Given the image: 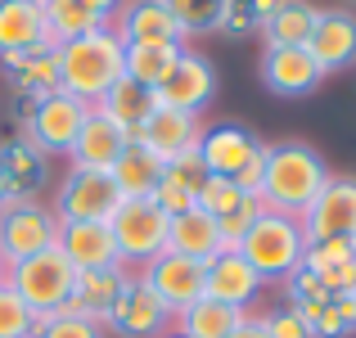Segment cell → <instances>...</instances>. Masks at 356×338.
<instances>
[{"label": "cell", "mask_w": 356, "mask_h": 338, "mask_svg": "<svg viewBox=\"0 0 356 338\" xmlns=\"http://www.w3.org/2000/svg\"><path fill=\"white\" fill-rule=\"evenodd\" d=\"M54 63H59V90L99 104L127 77V45L113 32V23H99L77 41L54 45Z\"/></svg>", "instance_id": "obj_1"}, {"label": "cell", "mask_w": 356, "mask_h": 338, "mask_svg": "<svg viewBox=\"0 0 356 338\" xmlns=\"http://www.w3.org/2000/svg\"><path fill=\"white\" fill-rule=\"evenodd\" d=\"M330 167L307 140H280L266 145V176H261V208L284 212V217H302L312 199L325 190Z\"/></svg>", "instance_id": "obj_2"}, {"label": "cell", "mask_w": 356, "mask_h": 338, "mask_svg": "<svg viewBox=\"0 0 356 338\" xmlns=\"http://www.w3.org/2000/svg\"><path fill=\"white\" fill-rule=\"evenodd\" d=\"M239 252L261 280H289L302 266V252H307L302 221L284 217V212H261V217L252 221V230H248V239H243Z\"/></svg>", "instance_id": "obj_3"}, {"label": "cell", "mask_w": 356, "mask_h": 338, "mask_svg": "<svg viewBox=\"0 0 356 338\" xmlns=\"http://www.w3.org/2000/svg\"><path fill=\"white\" fill-rule=\"evenodd\" d=\"M108 230H113L122 266H140V271H145L154 257H163V252H167L172 217H167L154 199H122L118 212L108 217Z\"/></svg>", "instance_id": "obj_4"}, {"label": "cell", "mask_w": 356, "mask_h": 338, "mask_svg": "<svg viewBox=\"0 0 356 338\" xmlns=\"http://www.w3.org/2000/svg\"><path fill=\"white\" fill-rule=\"evenodd\" d=\"M5 284L14 289L36 316H59L63 303H68V293H72V284H77V271H72V261L63 257L59 248H45L27 261H14Z\"/></svg>", "instance_id": "obj_5"}, {"label": "cell", "mask_w": 356, "mask_h": 338, "mask_svg": "<svg viewBox=\"0 0 356 338\" xmlns=\"http://www.w3.org/2000/svg\"><path fill=\"white\" fill-rule=\"evenodd\" d=\"M54 243H59V217H54V208H45L36 199H9L5 203V212H0V252H5L9 266L54 248Z\"/></svg>", "instance_id": "obj_6"}, {"label": "cell", "mask_w": 356, "mask_h": 338, "mask_svg": "<svg viewBox=\"0 0 356 338\" xmlns=\"http://www.w3.org/2000/svg\"><path fill=\"white\" fill-rule=\"evenodd\" d=\"M122 194L108 172H90V167H68L59 194H54V217L59 221H108L118 212Z\"/></svg>", "instance_id": "obj_7"}, {"label": "cell", "mask_w": 356, "mask_h": 338, "mask_svg": "<svg viewBox=\"0 0 356 338\" xmlns=\"http://www.w3.org/2000/svg\"><path fill=\"white\" fill-rule=\"evenodd\" d=\"M90 104L77 95H68V90H54V95H45L41 104H32V118H27L23 136L32 140L41 154H72V140H77L81 122H86Z\"/></svg>", "instance_id": "obj_8"}, {"label": "cell", "mask_w": 356, "mask_h": 338, "mask_svg": "<svg viewBox=\"0 0 356 338\" xmlns=\"http://www.w3.org/2000/svg\"><path fill=\"white\" fill-rule=\"evenodd\" d=\"M172 325H176V316L167 312L163 298H158L140 275H131L127 284H122L113 312H108V330L122 334V338H163Z\"/></svg>", "instance_id": "obj_9"}, {"label": "cell", "mask_w": 356, "mask_h": 338, "mask_svg": "<svg viewBox=\"0 0 356 338\" xmlns=\"http://www.w3.org/2000/svg\"><path fill=\"white\" fill-rule=\"evenodd\" d=\"M140 280L163 298V307L172 316H181L185 307H194L203 293H208V266L181 257V252H163V257H154L145 271H140Z\"/></svg>", "instance_id": "obj_10"}, {"label": "cell", "mask_w": 356, "mask_h": 338, "mask_svg": "<svg viewBox=\"0 0 356 338\" xmlns=\"http://www.w3.org/2000/svg\"><path fill=\"white\" fill-rule=\"evenodd\" d=\"M298 221L307 239H356V176H330Z\"/></svg>", "instance_id": "obj_11"}, {"label": "cell", "mask_w": 356, "mask_h": 338, "mask_svg": "<svg viewBox=\"0 0 356 338\" xmlns=\"http://www.w3.org/2000/svg\"><path fill=\"white\" fill-rule=\"evenodd\" d=\"M212 95H217V68H212L199 50H185L181 59L172 63V72H167V77L154 86V104L194 113V118L208 108Z\"/></svg>", "instance_id": "obj_12"}, {"label": "cell", "mask_w": 356, "mask_h": 338, "mask_svg": "<svg viewBox=\"0 0 356 338\" xmlns=\"http://www.w3.org/2000/svg\"><path fill=\"white\" fill-rule=\"evenodd\" d=\"M261 86L280 99H302L321 86V63L312 59L307 45H266L261 50Z\"/></svg>", "instance_id": "obj_13"}, {"label": "cell", "mask_w": 356, "mask_h": 338, "mask_svg": "<svg viewBox=\"0 0 356 338\" xmlns=\"http://www.w3.org/2000/svg\"><path fill=\"white\" fill-rule=\"evenodd\" d=\"M203 136V122L194 118V113H181V108H167V104H154L149 108V118L140 122L136 131H131V145L149 149V154L158 158V163H172L176 154H185V149H194Z\"/></svg>", "instance_id": "obj_14"}, {"label": "cell", "mask_w": 356, "mask_h": 338, "mask_svg": "<svg viewBox=\"0 0 356 338\" xmlns=\"http://www.w3.org/2000/svg\"><path fill=\"white\" fill-rule=\"evenodd\" d=\"M113 32L122 45H185V27L167 9V0H122Z\"/></svg>", "instance_id": "obj_15"}, {"label": "cell", "mask_w": 356, "mask_h": 338, "mask_svg": "<svg viewBox=\"0 0 356 338\" xmlns=\"http://www.w3.org/2000/svg\"><path fill=\"white\" fill-rule=\"evenodd\" d=\"M127 145H131V136L118 127L113 118H108L99 104H90L86 113V122H81V131H77V140H72V167H90V172H113V163L122 154H127Z\"/></svg>", "instance_id": "obj_16"}, {"label": "cell", "mask_w": 356, "mask_h": 338, "mask_svg": "<svg viewBox=\"0 0 356 338\" xmlns=\"http://www.w3.org/2000/svg\"><path fill=\"white\" fill-rule=\"evenodd\" d=\"M131 280L127 266H104V271H77V284H72L68 303H63V316H81V321L99 325L104 330L108 325V312H113L122 284Z\"/></svg>", "instance_id": "obj_17"}, {"label": "cell", "mask_w": 356, "mask_h": 338, "mask_svg": "<svg viewBox=\"0 0 356 338\" xmlns=\"http://www.w3.org/2000/svg\"><path fill=\"white\" fill-rule=\"evenodd\" d=\"M54 248H59L63 257L72 261V271L122 266L108 221H59V243H54Z\"/></svg>", "instance_id": "obj_18"}, {"label": "cell", "mask_w": 356, "mask_h": 338, "mask_svg": "<svg viewBox=\"0 0 356 338\" xmlns=\"http://www.w3.org/2000/svg\"><path fill=\"white\" fill-rule=\"evenodd\" d=\"M307 50H312V59L321 63V72L352 68L356 63V14L352 9H321Z\"/></svg>", "instance_id": "obj_19"}, {"label": "cell", "mask_w": 356, "mask_h": 338, "mask_svg": "<svg viewBox=\"0 0 356 338\" xmlns=\"http://www.w3.org/2000/svg\"><path fill=\"white\" fill-rule=\"evenodd\" d=\"M257 145L261 140L252 136L243 122H212L199 136V158H203V167H208V176H235Z\"/></svg>", "instance_id": "obj_20"}, {"label": "cell", "mask_w": 356, "mask_h": 338, "mask_svg": "<svg viewBox=\"0 0 356 338\" xmlns=\"http://www.w3.org/2000/svg\"><path fill=\"white\" fill-rule=\"evenodd\" d=\"M0 181H5L9 199H36V190L50 181V154H41L27 136L5 140L0 145Z\"/></svg>", "instance_id": "obj_21"}, {"label": "cell", "mask_w": 356, "mask_h": 338, "mask_svg": "<svg viewBox=\"0 0 356 338\" xmlns=\"http://www.w3.org/2000/svg\"><path fill=\"white\" fill-rule=\"evenodd\" d=\"M302 266L321 280L330 298L356 293V243L352 239H307Z\"/></svg>", "instance_id": "obj_22"}, {"label": "cell", "mask_w": 356, "mask_h": 338, "mask_svg": "<svg viewBox=\"0 0 356 338\" xmlns=\"http://www.w3.org/2000/svg\"><path fill=\"white\" fill-rule=\"evenodd\" d=\"M32 50H54L45 36L41 0H0V59Z\"/></svg>", "instance_id": "obj_23"}, {"label": "cell", "mask_w": 356, "mask_h": 338, "mask_svg": "<svg viewBox=\"0 0 356 338\" xmlns=\"http://www.w3.org/2000/svg\"><path fill=\"white\" fill-rule=\"evenodd\" d=\"M261 284H266V280L243 261V252H217V257L208 261V298H217V303H226V307L248 312V303H257Z\"/></svg>", "instance_id": "obj_24"}, {"label": "cell", "mask_w": 356, "mask_h": 338, "mask_svg": "<svg viewBox=\"0 0 356 338\" xmlns=\"http://www.w3.org/2000/svg\"><path fill=\"white\" fill-rule=\"evenodd\" d=\"M5 72L14 81V95L27 99V104H41L45 95L59 90V63H54V50H32V54H5Z\"/></svg>", "instance_id": "obj_25"}, {"label": "cell", "mask_w": 356, "mask_h": 338, "mask_svg": "<svg viewBox=\"0 0 356 338\" xmlns=\"http://www.w3.org/2000/svg\"><path fill=\"white\" fill-rule=\"evenodd\" d=\"M167 252H181V257L203 261V266H208V261L221 252L217 221H212L203 208H190V212H181V217H172V230H167Z\"/></svg>", "instance_id": "obj_26"}, {"label": "cell", "mask_w": 356, "mask_h": 338, "mask_svg": "<svg viewBox=\"0 0 356 338\" xmlns=\"http://www.w3.org/2000/svg\"><path fill=\"white\" fill-rule=\"evenodd\" d=\"M243 316H248V312L226 307V303H217V298L203 293L194 307H185V312L176 316V330L190 334V338H230L243 325Z\"/></svg>", "instance_id": "obj_27"}, {"label": "cell", "mask_w": 356, "mask_h": 338, "mask_svg": "<svg viewBox=\"0 0 356 338\" xmlns=\"http://www.w3.org/2000/svg\"><path fill=\"white\" fill-rule=\"evenodd\" d=\"M316 18H321V9L312 0H280L275 14L261 23L266 45H307L316 32Z\"/></svg>", "instance_id": "obj_28"}, {"label": "cell", "mask_w": 356, "mask_h": 338, "mask_svg": "<svg viewBox=\"0 0 356 338\" xmlns=\"http://www.w3.org/2000/svg\"><path fill=\"white\" fill-rule=\"evenodd\" d=\"M113 185H118V194L122 199H149L154 194V185L163 181V163H158L149 149H140V145H127V154L113 163Z\"/></svg>", "instance_id": "obj_29"}, {"label": "cell", "mask_w": 356, "mask_h": 338, "mask_svg": "<svg viewBox=\"0 0 356 338\" xmlns=\"http://www.w3.org/2000/svg\"><path fill=\"white\" fill-rule=\"evenodd\" d=\"M41 14H45V36H50V45L77 41L90 27H99V18L90 14L81 0H41Z\"/></svg>", "instance_id": "obj_30"}, {"label": "cell", "mask_w": 356, "mask_h": 338, "mask_svg": "<svg viewBox=\"0 0 356 338\" xmlns=\"http://www.w3.org/2000/svg\"><path fill=\"white\" fill-rule=\"evenodd\" d=\"M99 108H104L108 118H113L118 127H122V131H127V136H131V131H136L140 122L149 118V108H154V90H145V86H140V81L122 77L118 86L108 90L104 99H99Z\"/></svg>", "instance_id": "obj_31"}, {"label": "cell", "mask_w": 356, "mask_h": 338, "mask_svg": "<svg viewBox=\"0 0 356 338\" xmlns=\"http://www.w3.org/2000/svg\"><path fill=\"white\" fill-rule=\"evenodd\" d=\"M185 54V45H127V77L154 90L172 72V63Z\"/></svg>", "instance_id": "obj_32"}, {"label": "cell", "mask_w": 356, "mask_h": 338, "mask_svg": "<svg viewBox=\"0 0 356 338\" xmlns=\"http://www.w3.org/2000/svg\"><path fill=\"white\" fill-rule=\"evenodd\" d=\"M243 203H248V194L239 190L230 176H208L203 181V190H199V208L208 212L212 221H221V217H230V212H239Z\"/></svg>", "instance_id": "obj_33"}, {"label": "cell", "mask_w": 356, "mask_h": 338, "mask_svg": "<svg viewBox=\"0 0 356 338\" xmlns=\"http://www.w3.org/2000/svg\"><path fill=\"white\" fill-rule=\"evenodd\" d=\"M221 5H226V0H167V9L176 14V23L185 27V36L212 32V27L221 23Z\"/></svg>", "instance_id": "obj_34"}, {"label": "cell", "mask_w": 356, "mask_h": 338, "mask_svg": "<svg viewBox=\"0 0 356 338\" xmlns=\"http://www.w3.org/2000/svg\"><path fill=\"white\" fill-rule=\"evenodd\" d=\"M32 330H36V312L9 284H0V338H32Z\"/></svg>", "instance_id": "obj_35"}, {"label": "cell", "mask_w": 356, "mask_h": 338, "mask_svg": "<svg viewBox=\"0 0 356 338\" xmlns=\"http://www.w3.org/2000/svg\"><path fill=\"white\" fill-rule=\"evenodd\" d=\"M261 199H248L239 212H230V217H221L217 221V239H221V252H239L243 248V239H248V230H252V221L261 217Z\"/></svg>", "instance_id": "obj_36"}, {"label": "cell", "mask_w": 356, "mask_h": 338, "mask_svg": "<svg viewBox=\"0 0 356 338\" xmlns=\"http://www.w3.org/2000/svg\"><path fill=\"white\" fill-rule=\"evenodd\" d=\"M32 338H104V330L90 321H81V316H36V330Z\"/></svg>", "instance_id": "obj_37"}, {"label": "cell", "mask_w": 356, "mask_h": 338, "mask_svg": "<svg viewBox=\"0 0 356 338\" xmlns=\"http://www.w3.org/2000/svg\"><path fill=\"white\" fill-rule=\"evenodd\" d=\"M163 172L172 176L176 185L194 190V194H199V190H203V181H208V167H203V158H199V145H194V149H185V154H176L172 163L163 167Z\"/></svg>", "instance_id": "obj_38"}, {"label": "cell", "mask_w": 356, "mask_h": 338, "mask_svg": "<svg viewBox=\"0 0 356 338\" xmlns=\"http://www.w3.org/2000/svg\"><path fill=\"white\" fill-rule=\"evenodd\" d=\"M149 199H154L158 208L167 212V217H181V212L199 208V194H194V190H185V185H176V181H172L167 172H163V181L154 185V194H149Z\"/></svg>", "instance_id": "obj_39"}, {"label": "cell", "mask_w": 356, "mask_h": 338, "mask_svg": "<svg viewBox=\"0 0 356 338\" xmlns=\"http://www.w3.org/2000/svg\"><path fill=\"white\" fill-rule=\"evenodd\" d=\"M261 325H266L270 338H312L307 321L293 312V307H275V312H266V316H261Z\"/></svg>", "instance_id": "obj_40"}, {"label": "cell", "mask_w": 356, "mask_h": 338, "mask_svg": "<svg viewBox=\"0 0 356 338\" xmlns=\"http://www.w3.org/2000/svg\"><path fill=\"white\" fill-rule=\"evenodd\" d=\"M261 176H266V145H257V149H252V154H248V163H243L239 172L230 176V181H235L239 190L248 194V199H257V194H261Z\"/></svg>", "instance_id": "obj_41"}, {"label": "cell", "mask_w": 356, "mask_h": 338, "mask_svg": "<svg viewBox=\"0 0 356 338\" xmlns=\"http://www.w3.org/2000/svg\"><path fill=\"white\" fill-rule=\"evenodd\" d=\"M221 32H230V36H243V32H252L257 27V18H252V5L248 0H226L221 5Z\"/></svg>", "instance_id": "obj_42"}, {"label": "cell", "mask_w": 356, "mask_h": 338, "mask_svg": "<svg viewBox=\"0 0 356 338\" xmlns=\"http://www.w3.org/2000/svg\"><path fill=\"white\" fill-rule=\"evenodd\" d=\"M284 284H289V303H325V298H330V293L321 289V280H316L307 266H298L293 275L284 280Z\"/></svg>", "instance_id": "obj_43"}, {"label": "cell", "mask_w": 356, "mask_h": 338, "mask_svg": "<svg viewBox=\"0 0 356 338\" xmlns=\"http://www.w3.org/2000/svg\"><path fill=\"white\" fill-rule=\"evenodd\" d=\"M81 5H86L90 14L99 18V23H113V18H118V9H122V0H81Z\"/></svg>", "instance_id": "obj_44"}, {"label": "cell", "mask_w": 356, "mask_h": 338, "mask_svg": "<svg viewBox=\"0 0 356 338\" xmlns=\"http://www.w3.org/2000/svg\"><path fill=\"white\" fill-rule=\"evenodd\" d=\"M230 338H270V334H266V325H261V316H243V325Z\"/></svg>", "instance_id": "obj_45"}, {"label": "cell", "mask_w": 356, "mask_h": 338, "mask_svg": "<svg viewBox=\"0 0 356 338\" xmlns=\"http://www.w3.org/2000/svg\"><path fill=\"white\" fill-rule=\"evenodd\" d=\"M248 5H252V18H257V27H261L270 14H275V5H280V0H248Z\"/></svg>", "instance_id": "obj_46"}, {"label": "cell", "mask_w": 356, "mask_h": 338, "mask_svg": "<svg viewBox=\"0 0 356 338\" xmlns=\"http://www.w3.org/2000/svg\"><path fill=\"white\" fill-rule=\"evenodd\" d=\"M334 303H339V312H343V316H348V321L356 325V298H352V293H339Z\"/></svg>", "instance_id": "obj_47"}, {"label": "cell", "mask_w": 356, "mask_h": 338, "mask_svg": "<svg viewBox=\"0 0 356 338\" xmlns=\"http://www.w3.org/2000/svg\"><path fill=\"white\" fill-rule=\"evenodd\" d=\"M5 275H9V261H5V252H0V284H5Z\"/></svg>", "instance_id": "obj_48"}, {"label": "cell", "mask_w": 356, "mask_h": 338, "mask_svg": "<svg viewBox=\"0 0 356 338\" xmlns=\"http://www.w3.org/2000/svg\"><path fill=\"white\" fill-rule=\"evenodd\" d=\"M5 203H9V190H5V181H0V212H5Z\"/></svg>", "instance_id": "obj_49"}, {"label": "cell", "mask_w": 356, "mask_h": 338, "mask_svg": "<svg viewBox=\"0 0 356 338\" xmlns=\"http://www.w3.org/2000/svg\"><path fill=\"white\" fill-rule=\"evenodd\" d=\"M163 338H190V334H181V330H176V325H172V330H167Z\"/></svg>", "instance_id": "obj_50"}, {"label": "cell", "mask_w": 356, "mask_h": 338, "mask_svg": "<svg viewBox=\"0 0 356 338\" xmlns=\"http://www.w3.org/2000/svg\"><path fill=\"white\" fill-rule=\"evenodd\" d=\"M352 298H356V293H352Z\"/></svg>", "instance_id": "obj_51"}, {"label": "cell", "mask_w": 356, "mask_h": 338, "mask_svg": "<svg viewBox=\"0 0 356 338\" xmlns=\"http://www.w3.org/2000/svg\"><path fill=\"white\" fill-rule=\"evenodd\" d=\"M352 243H356V239H352Z\"/></svg>", "instance_id": "obj_52"}]
</instances>
